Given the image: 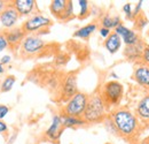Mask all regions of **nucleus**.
Instances as JSON below:
<instances>
[{
  "label": "nucleus",
  "instance_id": "obj_1",
  "mask_svg": "<svg viewBox=\"0 0 149 144\" xmlns=\"http://www.w3.org/2000/svg\"><path fill=\"white\" fill-rule=\"evenodd\" d=\"M109 119L111 120L117 135L122 137L131 138L135 136L139 131L140 120L135 115V113L127 108H117L112 111Z\"/></svg>",
  "mask_w": 149,
  "mask_h": 144
},
{
  "label": "nucleus",
  "instance_id": "obj_2",
  "mask_svg": "<svg viewBox=\"0 0 149 144\" xmlns=\"http://www.w3.org/2000/svg\"><path fill=\"white\" fill-rule=\"evenodd\" d=\"M107 111L108 108L106 107L101 96L99 93H93L88 97L87 105L81 118L86 124L100 122L107 118Z\"/></svg>",
  "mask_w": 149,
  "mask_h": 144
},
{
  "label": "nucleus",
  "instance_id": "obj_3",
  "mask_svg": "<svg viewBox=\"0 0 149 144\" xmlns=\"http://www.w3.org/2000/svg\"><path fill=\"white\" fill-rule=\"evenodd\" d=\"M99 95L101 96L106 107H113L120 103L124 96V87L118 81H108L102 85Z\"/></svg>",
  "mask_w": 149,
  "mask_h": 144
},
{
  "label": "nucleus",
  "instance_id": "obj_4",
  "mask_svg": "<svg viewBox=\"0 0 149 144\" xmlns=\"http://www.w3.org/2000/svg\"><path fill=\"white\" fill-rule=\"evenodd\" d=\"M87 100H88V96L84 92L78 91L65 103L64 107L62 109V112H63L62 115L81 118L85 112L86 105H87Z\"/></svg>",
  "mask_w": 149,
  "mask_h": 144
},
{
  "label": "nucleus",
  "instance_id": "obj_5",
  "mask_svg": "<svg viewBox=\"0 0 149 144\" xmlns=\"http://www.w3.org/2000/svg\"><path fill=\"white\" fill-rule=\"evenodd\" d=\"M49 25H52L51 18L41 14H33L32 16L26 18V21H24L21 28L25 35H35V32H38L41 29H46Z\"/></svg>",
  "mask_w": 149,
  "mask_h": 144
},
{
  "label": "nucleus",
  "instance_id": "obj_6",
  "mask_svg": "<svg viewBox=\"0 0 149 144\" xmlns=\"http://www.w3.org/2000/svg\"><path fill=\"white\" fill-rule=\"evenodd\" d=\"M45 45V40L38 35H26L21 44V53L22 55H35L41 52Z\"/></svg>",
  "mask_w": 149,
  "mask_h": 144
},
{
  "label": "nucleus",
  "instance_id": "obj_7",
  "mask_svg": "<svg viewBox=\"0 0 149 144\" xmlns=\"http://www.w3.org/2000/svg\"><path fill=\"white\" fill-rule=\"evenodd\" d=\"M19 18H21L19 14L13 7L12 2H8L6 8L0 14V23L2 24V27L7 28V29H12L19 22Z\"/></svg>",
  "mask_w": 149,
  "mask_h": 144
},
{
  "label": "nucleus",
  "instance_id": "obj_8",
  "mask_svg": "<svg viewBox=\"0 0 149 144\" xmlns=\"http://www.w3.org/2000/svg\"><path fill=\"white\" fill-rule=\"evenodd\" d=\"M63 131H64V127L62 125V116L60 114H55L52 119L51 126L48 127L47 130L45 131V135L48 140L55 142V141L60 140Z\"/></svg>",
  "mask_w": 149,
  "mask_h": 144
},
{
  "label": "nucleus",
  "instance_id": "obj_9",
  "mask_svg": "<svg viewBox=\"0 0 149 144\" xmlns=\"http://www.w3.org/2000/svg\"><path fill=\"white\" fill-rule=\"evenodd\" d=\"M118 36L120 37V39L126 44V46H132V45H135L136 43L140 42V37L138 35L136 31L129 29L127 27H125L124 24H119L117 28H115V31Z\"/></svg>",
  "mask_w": 149,
  "mask_h": 144
},
{
  "label": "nucleus",
  "instance_id": "obj_10",
  "mask_svg": "<svg viewBox=\"0 0 149 144\" xmlns=\"http://www.w3.org/2000/svg\"><path fill=\"white\" fill-rule=\"evenodd\" d=\"M133 78L134 81L143 89L149 91V67L143 65V64H139L135 66L134 72H133Z\"/></svg>",
  "mask_w": 149,
  "mask_h": 144
},
{
  "label": "nucleus",
  "instance_id": "obj_11",
  "mask_svg": "<svg viewBox=\"0 0 149 144\" xmlns=\"http://www.w3.org/2000/svg\"><path fill=\"white\" fill-rule=\"evenodd\" d=\"M10 2L13 5V7L17 11L19 16L33 15L35 9L37 8V2L35 0H14Z\"/></svg>",
  "mask_w": 149,
  "mask_h": 144
},
{
  "label": "nucleus",
  "instance_id": "obj_12",
  "mask_svg": "<svg viewBox=\"0 0 149 144\" xmlns=\"http://www.w3.org/2000/svg\"><path fill=\"white\" fill-rule=\"evenodd\" d=\"M77 92H78V89H77V76L71 73V74L67 75V77L63 81L62 97H63V99L69 100Z\"/></svg>",
  "mask_w": 149,
  "mask_h": 144
},
{
  "label": "nucleus",
  "instance_id": "obj_13",
  "mask_svg": "<svg viewBox=\"0 0 149 144\" xmlns=\"http://www.w3.org/2000/svg\"><path fill=\"white\" fill-rule=\"evenodd\" d=\"M3 35L7 39L8 46H12V47H17L19 45H21L23 39H24V37L26 36L23 32L22 28H14V29L12 28L8 31H6Z\"/></svg>",
  "mask_w": 149,
  "mask_h": 144
},
{
  "label": "nucleus",
  "instance_id": "obj_14",
  "mask_svg": "<svg viewBox=\"0 0 149 144\" xmlns=\"http://www.w3.org/2000/svg\"><path fill=\"white\" fill-rule=\"evenodd\" d=\"M135 115L141 121H149V95L142 97L136 104Z\"/></svg>",
  "mask_w": 149,
  "mask_h": 144
},
{
  "label": "nucleus",
  "instance_id": "obj_15",
  "mask_svg": "<svg viewBox=\"0 0 149 144\" xmlns=\"http://www.w3.org/2000/svg\"><path fill=\"white\" fill-rule=\"evenodd\" d=\"M103 46L109 53L115 54L116 52H118V50L122 46V39L116 32H111L109 36L104 39Z\"/></svg>",
  "mask_w": 149,
  "mask_h": 144
},
{
  "label": "nucleus",
  "instance_id": "obj_16",
  "mask_svg": "<svg viewBox=\"0 0 149 144\" xmlns=\"http://www.w3.org/2000/svg\"><path fill=\"white\" fill-rule=\"evenodd\" d=\"M97 29V25L95 23H88L84 27H81L80 29L76 30L74 34V37L76 38H80V39H88L91 35H93L95 30Z\"/></svg>",
  "mask_w": 149,
  "mask_h": 144
},
{
  "label": "nucleus",
  "instance_id": "obj_17",
  "mask_svg": "<svg viewBox=\"0 0 149 144\" xmlns=\"http://www.w3.org/2000/svg\"><path fill=\"white\" fill-rule=\"evenodd\" d=\"M68 1L67 0H53L49 5V9L51 13L55 16L56 18H61V16L63 15L65 8H67Z\"/></svg>",
  "mask_w": 149,
  "mask_h": 144
},
{
  "label": "nucleus",
  "instance_id": "obj_18",
  "mask_svg": "<svg viewBox=\"0 0 149 144\" xmlns=\"http://www.w3.org/2000/svg\"><path fill=\"white\" fill-rule=\"evenodd\" d=\"M145 47V44L140 40L139 43H136L135 45H132V46H126V50H125V55L130 59V60H135L138 58H141V53H142V50Z\"/></svg>",
  "mask_w": 149,
  "mask_h": 144
},
{
  "label": "nucleus",
  "instance_id": "obj_19",
  "mask_svg": "<svg viewBox=\"0 0 149 144\" xmlns=\"http://www.w3.org/2000/svg\"><path fill=\"white\" fill-rule=\"evenodd\" d=\"M62 116V125L65 128H77V127L85 126L86 122L83 118H74V116H68V115H61Z\"/></svg>",
  "mask_w": 149,
  "mask_h": 144
},
{
  "label": "nucleus",
  "instance_id": "obj_20",
  "mask_svg": "<svg viewBox=\"0 0 149 144\" xmlns=\"http://www.w3.org/2000/svg\"><path fill=\"white\" fill-rule=\"evenodd\" d=\"M101 24H102V28H106V29H115L117 28L119 24H120V18L119 16H110V15H104L102 20H101Z\"/></svg>",
  "mask_w": 149,
  "mask_h": 144
},
{
  "label": "nucleus",
  "instance_id": "obj_21",
  "mask_svg": "<svg viewBox=\"0 0 149 144\" xmlns=\"http://www.w3.org/2000/svg\"><path fill=\"white\" fill-rule=\"evenodd\" d=\"M15 82H16V77H15L14 75H8V76H6V77L2 80L1 84H0V90H1V92H8V91H10L13 89Z\"/></svg>",
  "mask_w": 149,
  "mask_h": 144
},
{
  "label": "nucleus",
  "instance_id": "obj_22",
  "mask_svg": "<svg viewBox=\"0 0 149 144\" xmlns=\"http://www.w3.org/2000/svg\"><path fill=\"white\" fill-rule=\"evenodd\" d=\"M78 6H79V14H78L79 18H87L90 14V2L87 0H79Z\"/></svg>",
  "mask_w": 149,
  "mask_h": 144
},
{
  "label": "nucleus",
  "instance_id": "obj_23",
  "mask_svg": "<svg viewBox=\"0 0 149 144\" xmlns=\"http://www.w3.org/2000/svg\"><path fill=\"white\" fill-rule=\"evenodd\" d=\"M147 24H148V20H147V18H145L143 14H140V15H138V16L135 18V28H136L139 31L143 30Z\"/></svg>",
  "mask_w": 149,
  "mask_h": 144
},
{
  "label": "nucleus",
  "instance_id": "obj_24",
  "mask_svg": "<svg viewBox=\"0 0 149 144\" xmlns=\"http://www.w3.org/2000/svg\"><path fill=\"white\" fill-rule=\"evenodd\" d=\"M74 16V4L72 1H68V5H67V8L63 13V15L61 16L60 20H69Z\"/></svg>",
  "mask_w": 149,
  "mask_h": 144
},
{
  "label": "nucleus",
  "instance_id": "obj_25",
  "mask_svg": "<svg viewBox=\"0 0 149 144\" xmlns=\"http://www.w3.org/2000/svg\"><path fill=\"white\" fill-rule=\"evenodd\" d=\"M140 59H141V64H143V65L149 67V45H145Z\"/></svg>",
  "mask_w": 149,
  "mask_h": 144
},
{
  "label": "nucleus",
  "instance_id": "obj_26",
  "mask_svg": "<svg viewBox=\"0 0 149 144\" xmlns=\"http://www.w3.org/2000/svg\"><path fill=\"white\" fill-rule=\"evenodd\" d=\"M123 12H124V14H125V16L126 18H129V20H133V11H132V4H125L124 6H123Z\"/></svg>",
  "mask_w": 149,
  "mask_h": 144
},
{
  "label": "nucleus",
  "instance_id": "obj_27",
  "mask_svg": "<svg viewBox=\"0 0 149 144\" xmlns=\"http://www.w3.org/2000/svg\"><path fill=\"white\" fill-rule=\"evenodd\" d=\"M8 47V43H7V39L3 34H0V52H2L3 50H6Z\"/></svg>",
  "mask_w": 149,
  "mask_h": 144
},
{
  "label": "nucleus",
  "instance_id": "obj_28",
  "mask_svg": "<svg viewBox=\"0 0 149 144\" xmlns=\"http://www.w3.org/2000/svg\"><path fill=\"white\" fill-rule=\"evenodd\" d=\"M142 2H143V1L140 0V1H138V4L135 5V8H134V11H133V18H135L138 15L141 14L140 11H141V7H142Z\"/></svg>",
  "mask_w": 149,
  "mask_h": 144
},
{
  "label": "nucleus",
  "instance_id": "obj_29",
  "mask_svg": "<svg viewBox=\"0 0 149 144\" xmlns=\"http://www.w3.org/2000/svg\"><path fill=\"white\" fill-rule=\"evenodd\" d=\"M9 112V107L6 105H0V120H2Z\"/></svg>",
  "mask_w": 149,
  "mask_h": 144
},
{
  "label": "nucleus",
  "instance_id": "obj_30",
  "mask_svg": "<svg viewBox=\"0 0 149 144\" xmlns=\"http://www.w3.org/2000/svg\"><path fill=\"white\" fill-rule=\"evenodd\" d=\"M99 32H100V36L102 37V38H107V37L109 36L110 34H111V30H109V29H106V28H100V30H99Z\"/></svg>",
  "mask_w": 149,
  "mask_h": 144
},
{
  "label": "nucleus",
  "instance_id": "obj_31",
  "mask_svg": "<svg viewBox=\"0 0 149 144\" xmlns=\"http://www.w3.org/2000/svg\"><path fill=\"white\" fill-rule=\"evenodd\" d=\"M10 61H12L10 55H3V56L1 58V60H0V64H1L2 66H6V65H8Z\"/></svg>",
  "mask_w": 149,
  "mask_h": 144
},
{
  "label": "nucleus",
  "instance_id": "obj_32",
  "mask_svg": "<svg viewBox=\"0 0 149 144\" xmlns=\"http://www.w3.org/2000/svg\"><path fill=\"white\" fill-rule=\"evenodd\" d=\"M7 130H8V127L6 125V122L0 120V134H5Z\"/></svg>",
  "mask_w": 149,
  "mask_h": 144
},
{
  "label": "nucleus",
  "instance_id": "obj_33",
  "mask_svg": "<svg viewBox=\"0 0 149 144\" xmlns=\"http://www.w3.org/2000/svg\"><path fill=\"white\" fill-rule=\"evenodd\" d=\"M8 5V1H3V0H0V14H1V12L6 8V6Z\"/></svg>",
  "mask_w": 149,
  "mask_h": 144
},
{
  "label": "nucleus",
  "instance_id": "obj_34",
  "mask_svg": "<svg viewBox=\"0 0 149 144\" xmlns=\"http://www.w3.org/2000/svg\"><path fill=\"white\" fill-rule=\"evenodd\" d=\"M3 73H5V66H2V65L0 64V76H1Z\"/></svg>",
  "mask_w": 149,
  "mask_h": 144
},
{
  "label": "nucleus",
  "instance_id": "obj_35",
  "mask_svg": "<svg viewBox=\"0 0 149 144\" xmlns=\"http://www.w3.org/2000/svg\"><path fill=\"white\" fill-rule=\"evenodd\" d=\"M145 141H146V144H149V137L147 138V140H145Z\"/></svg>",
  "mask_w": 149,
  "mask_h": 144
},
{
  "label": "nucleus",
  "instance_id": "obj_36",
  "mask_svg": "<svg viewBox=\"0 0 149 144\" xmlns=\"http://www.w3.org/2000/svg\"><path fill=\"white\" fill-rule=\"evenodd\" d=\"M147 37L149 38V30H148V32H147Z\"/></svg>",
  "mask_w": 149,
  "mask_h": 144
},
{
  "label": "nucleus",
  "instance_id": "obj_37",
  "mask_svg": "<svg viewBox=\"0 0 149 144\" xmlns=\"http://www.w3.org/2000/svg\"><path fill=\"white\" fill-rule=\"evenodd\" d=\"M107 144H110V143H107Z\"/></svg>",
  "mask_w": 149,
  "mask_h": 144
}]
</instances>
